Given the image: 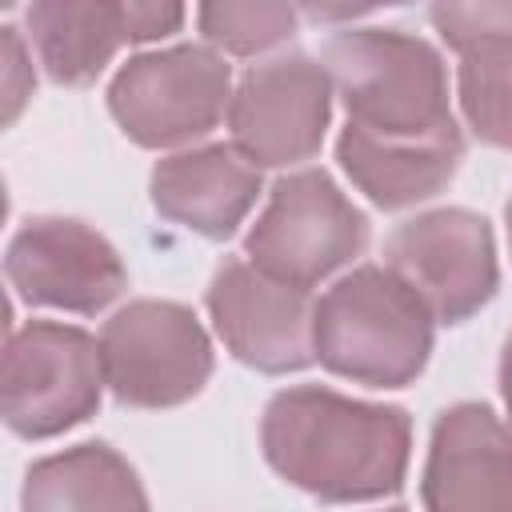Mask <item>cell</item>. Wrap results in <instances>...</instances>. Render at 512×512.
Masks as SVG:
<instances>
[{
    "label": "cell",
    "mask_w": 512,
    "mask_h": 512,
    "mask_svg": "<svg viewBox=\"0 0 512 512\" xmlns=\"http://www.w3.org/2000/svg\"><path fill=\"white\" fill-rule=\"evenodd\" d=\"M320 64L348 108L336 136L344 176L384 212L432 200L464 160L444 56L404 28H344Z\"/></svg>",
    "instance_id": "6da1fadb"
},
{
    "label": "cell",
    "mask_w": 512,
    "mask_h": 512,
    "mask_svg": "<svg viewBox=\"0 0 512 512\" xmlns=\"http://www.w3.org/2000/svg\"><path fill=\"white\" fill-rule=\"evenodd\" d=\"M260 448L272 472L292 488L324 504H364L404 488L412 420L400 404L292 384L264 404Z\"/></svg>",
    "instance_id": "7a4b0ae2"
},
{
    "label": "cell",
    "mask_w": 512,
    "mask_h": 512,
    "mask_svg": "<svg viewBox=\"0 0 512 512\" xmlns=\"http://www.w3.org/2000/svg\"><path fill=\"white\" fill-rule=\"evenodd\" d=\"M432 340L436 320L428 304L384 264L352 268L316 300V360L352 384H412L432 356Z\"/></svg>",
    "instance_id": "3957f363"
},
{
    "label": "cell",
    "mask_w": 512,
    "mask_h": 512,
    "mask_svg": "<svg viewBox=\"0 0 512 512\" xmlns=\"http://www.w3.org/2000/svg\"><path fill=\"white\" fill-rule=\"evenodd\" d=\"M368 216L324 168H300L272 184L264 212L244 236V256L264 276L312 288L368 248Z\"/></svg>",
    "instance_id": "277c9868"
},
{
    "label": "cell",
    "mask_w": 512,
    "mask_h": 512,
    "mask_svg": "<svg viewBox=\"0 0 512 512\" xmlns=\"http://www.w3.org/2000/svg\"><path fill=\"white\" fill-rule=\"evenodd\" d=\"M104 388V356L92 332L60 320H28L8 332L0 408L16 436L48 440L84 424L96 416Z\"/></svg>",
    "instance_id": "5b68a950"
},
{
    "label": "cell",
    "mask_w": 512,
    "mask_h": 512,
    "mask_svg": "<svg viewBox=\"0 0 512 512\" xmlns=\"http://www.w3.org/2000/svg\"><path fill=\"white\" fill-rule=\"evenodd\" d=\"M232 104V68L208 44H172L132 56L108 84V112L140 148H176L208 136Z\"/></svg>",
    "instance_id": "8992f818"
},
{
    "label": "cell",
    "mask_w": 512,
    "mask_h": 512,
    "mask_svg": "<svg viewBox=\"0 0 512 512\" xmlns=\"http://www.w3.org/2000/svg\"><path fill=\"white\" fill-rule=\"evenodd\" d=\"M104 380L128 408H176L212 376V340L176 300H128L100 328Z\"/></svg>",
    "instance_id": "52a82bcc"
},
{
    "label": "cell",
    "mask_w": 512,
    "mask_h": 512,
    "mask_svg": "<svg viewBox=\"0 0 512 512\" xmlns=\"http://www.w3.org/2000/svg\"><path fill=\"white\" fill-rule=\"evenodd\" d=\"M384 268L428 304L436 324H464L500 288L492 224L472 208H432L400 220L384 240Z\"/></svg>",
    "instance_id": "ba28073f"
},
{
    "label": "cell",
    "mask_w": 512,
    "mask_h": 512,
    "mask_svg": "<svg viewBox=\"0 0 512 512\" xmlns=\"http://www.w3.org/2000/svg\"><path fill=\"white\" fill-rule=\"evenodd\" d=\"M332 120V76L304 52L252 64L228 104L232 148L256 168L312 160Z\"/></svg>",
    "instance_id": "9c48e42d"
},
{
    "label": "cell",
    "mask_w": 512,
    "mask_h": 512,
    "mask_svg": "<svg viewBox=\"0 0 512 512\" xmlns=\"http://www.w3.org/2000/svg\"><path fill=\"white\" fill-rule=\"evenodd\" d=\"M4 276L24 304L76 316L104 312L128 284V268L112 240L72 216L24 220L8 240Z\"/></svg>",
    "instance_id": "30bf717a"
},
{
    "label": "cell",
    "mask_w": 512,
    "mask_h": 512,
    "mask_svg": "<svg viewBox=\"0 0 512 512\" xmlns=\"http://www.w3.org/2000/svg\"><path fill=\"white\" fill-rule=\"evenodd\" d=\"M204 304L216 324V336L240 364L268 376H284L316 360V300L308 296V288L264 276L256 264H248V256L220 260L208 280Z\"/></svg>",
    "instance_id": "8fae6325"
},
{
    "label": "cell",
    "mask_w": 512,
    "mask_h": 512,
    "mask_svg": "<svg viewBox=\"0 0 512 512\" xmlns=\"http://www.w3.org/2000/svg\"><path fill=\"white\" fill-rule=\"evenodd\" d=\"M24 24L48 80L80 88L96 80L124 44L172 36L184 24V8L136 0H40L24 12Z\"/></svg>",
    "instance_id": "7c38bea8"
},
{
    "label": "cell",
    "mask_w": 512,
    "mask_h": 512,
    "mask_svg": "<svg viewBox=\"0 0 512 512\" xmlns=\"http://www.w3.org/2000/svg\"><path fill=\"white\" fill-rule=\"evenodd\" d=\"M424 512H512V432L480 400L444 408L420 476Z\"/></svg>",
    "instance_id": "4fadbf2b"
},
{
    "label": "cell",
    "mask_w": 512,
    "mask_h": 512,
    "mask_svg": "<svg viewBox=\"0 0 512 512\" xmlns=\"http://www.w3.org/2000/svg\"><path fill=\"white\" fill-rule=\"evenodd\" d=\"M148 192L164 220L204 240H228L260 196V168L232 144H204L156 160Z\"/></svg>",
    "instance_id": "5bb4252c"
},
{
    "label": "cell",
    "mask_w": 512,
    "mask_h": 512,
    "mask_svg": "<svg viewBox=\"0 0 512 512\" xmlns=\"http://www.w3.org/2000/svg\"><path fill=\"white\" fill-rule=\"evenodd\" d=\"M20 512H152L136 468L104 440L40 456L24 472Z\"/></svg>",
    "instance_id": "9a60e30c"
},
{
    "label": "cell",
    "mask_w": 512,
    "mask_h": 512,
    "mask_svg": "<svg viewBox=\"0 0 512 512\" xmlns=\"http://www.w3.org/2000/svg\"><path fill=\"white\" fill-rule=\"evenodd\" d=\"M456 88L472 136L512 152V36H496L464 48Z\"/></svg>",
    "instance_id": "2e32d148"
},
{
    "label": "cell",
    "mask_w": 512,
    "mask_h": 512,
    "mask_svg": "<svg viewBox=\"0 0 512 512\" xmlns=\"http://www.w3.org/2000/svg\"><path fill=\"white\" fill-rule=\"evenodd\" d=\"M196 24L200 36L208 40V48H220L228 56H256L268 52L276 44H284L296 24L300 12L292 4H200L196 8Z\"/></svg>",
    "instance_id": "e0dca14e"
},
{
    "label": "cell",
    "mask_w": 512,
    "mask_h": 512,
    "mask_svg": "<svg viewBox=\"0 0 512 512\" xmlns=\"http://www.w3.org/2000/svg\"><path fill=\"white\" fill-rule=\"evenodd\" d=\"M432 28L444 36L448 48L464 52L480 40L512 36V0H488V4H432L428 8Z\"/></svg>",
    "instance_id": "ac0fdd59"
},
{
    "label": "cell",
    "mask_w": 512,
    "mask_h": 512,
    "mask_svg": "<svg viewBox=\"0 0 512 512\" xmlns=\"http://www.w3.org/2000/svg\"><path fill=\"white\" fill-rule=\"evenodd\" d=\"M4 60H8V112L4 116L16 120L20 104L32 96V84H36V76H32L28 60H24V44H20L16 28H4Z\"/></svg>",
    "instance_id": "d6986e66"
},
{
    "label": "cell",
    "mask_w": 512,
    "mask_h": 512,
    "mask_svg": "<svg viewBox=\"0 0 512 512\" xmlns=\"http://www.w3.org/2000/svg\"><path fill=\"white\" fill-rule=\"evenodd\" d=\"M500 396H504L508 432H512V332H508V340H504V352H500Z\"/></svg>",
    "instance_id": "ffe728a7"
},
{
    "label": "cell",
    "mask_w": 512,
    "mask_h": 512,
    "mask_svg": "<svg viewBox=\"0 0 512 512\" xmlns=\"http://www.w3.org/2000/svg\"><path fill=\"white\" fill-rule=\"evenodd\" d=\"M504 220H508V248H512V196H508V208H504Z\"/></svg>",
    "instance_id": "44dd1931"
},
{
    "label": "cell",
    "mask_w": 512,
    "mask_h": 512,
    "mask_svg": "<svg viewBox=\"0 0 512 512\" xmlns=\"http://www.w3.org/2000/svg\"><path fill=\"white\" fill-rule=\"evenodd\" d=\"M384 512H404V508H384Z\"/></svg>",
    "instance_id": "7402d4cb"
}]
</instances>
